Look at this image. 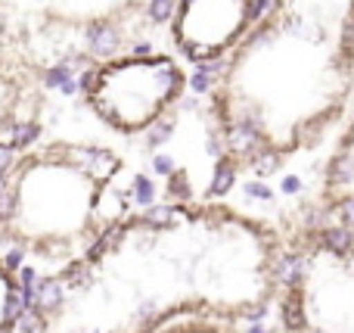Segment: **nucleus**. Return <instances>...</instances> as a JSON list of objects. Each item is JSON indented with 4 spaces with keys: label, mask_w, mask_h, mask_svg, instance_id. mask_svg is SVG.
<instances>
[{
    "label": "nucleus",
    "mask_w": 354,
    "mask_h": 333,
    "mask_svg": "<svg viewBox=\"0 0 354 333\" xmlns=\"http://www.w3.org/2000/svg\"><path fill=\"white\" fill-rule=\"evenodd\" d=\"M354 97V37L270 6L218 81L233 153L286 159L317 143Z\"/></svg>",
    "instance_id": "nucleus-1"
},
{
    "label": "nucleus",
    "mask_w": 354,
    "mask_h": 333,
    "mask_svg": "<svg viewBox=\"0 0 354 333\" xmlns=\"http://www.w3.org/2000/svg\"><path fill=\"white\" fill-rule=\"evenodd\" d=\"M283 280L286 333H354V240L314 234Z\"/></svg>",
    "instance_id": "nucleus-2"
},
{
    "label": "nucleus",
    "mask_w": 354,
    "mask_h": 333,
    "mask_svg": "<svg viewBox=\"0 0 354 333\" xmlns=\"http://www.w3.org/2000/svg\"><path fill=\"white\" fill-rule=\"evenodd\" d=\"M264 0H180L177 44L189 60H218L261 22Z\"/></svg>",
    "instance_id": "nucleus-3"
},
{
    "label": "nucleus",
    "mask_w": 354,
    "mask_h": 333,
    "mask_svg": "<svg viewBox=\"0 0 354 333\" xmlns=\"http://www.w3.org/2000/svg\"><path fill=\"white\" fill-rule=\"evenodd\" d=\"M324 206L330 215L339 218V224L354 231V118L342 131L330 162H326Z\"/></svg>",
    "instance_id": "nucleus-4"
},
{
    "label": "nucleus",
    "mask_w": 354,
    "mask_h": 333,
    "mask_svg": "<svg viewBox=\"0 0 354 333\" xmlns=\"http://www.w3.org/2000/svg\"><path fill=\"white\" fill-rule=\"evenodd\" d=\"M274 10L311 19L345 37H354V0H274Z\"/></svg>",
    "instance_id": "nucleus-5"
},
{
    "label": "nucleus",
    "mask_w": 354,
    "mask_h": 333,
    "mask_svg": "<svg viewBox=\"0 0 354 333\" xmlns=\"http://www.w3.org/2000/svg\"><path fill=\"white\" fill-rule=\"evenodd\" d=\"M68 162H75L81 174H87L91 181H100V184H106L122 165L118 156H112L109 150H68Z\"/></svg>",
    "instance_id": "nucleus-6"
},
{
    "label": "nucleus",
    "mask_w": 354,
    "mask_h": 333,
    "mask_svg": "<svg viewBox=\"0 0 354 333\" xmlns=\"http://www.w3.org/2000/svg\"><path fill=\"white\" fill-rule=\"evenodd\" d=\"M124 237H128V224L124 222H115V224H109V228H103L97 234V240L87 246V255H84V262H100V259H106L109 253H118L122 249V243H124Z\"/></svg>",
    "instance_id": "nucleus-7"
},
{
    "label": "nucleus",
    "mask_w": 354,
    "mask_h": 333,
    "mask_svg": "<svg viewBox=\"0 0 354 333\" xmlns=\"http://www.w3.org/2000/svg\"><path fill=\"white\" fill-rule=\"evenodd\" d=\"M35 309L44 312V315H56V312H62L66 309V284H62L59 278H41Z\"/></svg>",
    "instance_id": "nucleus-8"
},
{
    "label": "nucleus",
    "mask_w": 354,
    "mask_h": 333,
    "mask_svg": "<svg viewBox=\"0 0 354 333\" xmlns=\"http://www.w3.org/2000/svg\"><path fill=\"white\" fill-rule=\"evenodd\" d=\"M91 47L97 56H112L118 50V44H122V35H118L115 28H109V25H100V28H91Z\"/></svg>",
    "instance_id": "nucleus-9"
},
{
    "label": "nucleus",
    "mask_w": 354,
    "mask_h": 333,
    "mask_svg": "<svg viewBox=\"0 0 354 333\" xmlns=\"http://www.w3.org/2000/svg\"><path fill=\"white\" fill-rule=\"evenodd\" d=\"M12 330L16 333H47V315L37 309H25L22 315L12 321Z\"/></svg>",
    "instance_id": "nucleus-10"
},
{
    "label": "nucleus",
    "mask_w": 354,
    "mask_h": 333,
    "mask_svg": "<svg viewBox=\"0 0 354 333\" xmlns=\"http://www.w3.org/2000/svg\"><path fill=\"white\" fill-rule=\"evenodd\" d=\"M59 280L66 287H91V280H93L91 262H72V265H66V271L59 274Z\"/></svg>",
    "instance_id": "nucleus-11"
},
{
    "label": "nucleus",
    "mask_w": 354,
    "mask_h": 333,
    "mask_svg": "<svg viewBox=\"0 0 354 333\" xmlns=\"http://www.w3.org/2000/svg\"><path fill=\"white\" fill-rule=\"evenodd\" d=\"M131 199H134L137 206H143V209L156 206V184L147 174H137V178L131 181Z\"/></svg>",
    "instance_id": "nucleus-12"
},
{
    "label": "nucleus",
    "mask_w": 354,
    "mask_h": 333,
    "mask_svg": "<svg viewBox=\"0 0 354 333\" xmlns=\"http://www.w3.org/2000/svg\"><path fill=\"white\" fill-rule=\"evenodd\" d=\"M16 206H19V197H16V187L6 184L0 190V224H6L12 215H16Z\"/></svg>",
    "instance_id": "nucleus-13"
},
{
    "label": "nucleus",
    "mask_w": 354,
    "mask_h": 333,
    "mask_svg": "<svg viewBox=\"0 0 354 333\" xmlns=\"http://www.w3.org/2000/svg\"><path fill=\"white\" fill-rule=\"evenodd\" d=\"M37 134H41V128H37L35 122L19 125V128H16V143H12V150H28L31 143L37 141Z\"/></svg>",
    "instance_id": "nucleus-14"
},
{
    "label": "nucleus",
    "mask_w": 354,
    "mask_h": 333,
    "mask_svg": "<svg viewBox=\"0 0 354 333\" xmlns=\"http://www.w3.org/2000/svg\"><path fill=\"white\" fill-rule=\"evenodd\" d=\"M22 265H25V249H22V246L6 249L3 262H0V268H3V271H19Z\"/></svg>",
    "instance_id": "nucleus-15"
},
{
    "label": "nucleus",
    "mask_w": 354,
    "mask_h": 333,
    "mask_svg": "<svg viewBox=\"0 0 354 333\" xmlns=\"http://www.w3.org/2000/svg\"><path fill=\"white\" fill-rule=\"evenodd\" d=\"M171 10H174V0H149V16H153L156 22L171 19Z\"/></svg>",
    "instance_id": "nucleus-16"
},
{
    "label": "nucleus",
    "mask_w": 354,
    "mask_h": 333,
    "mask_svg": "<svg viewBox=\"0 0 354 333\" xmlns=\"http://www.w3.org/2000/svg\"><path fill=\"white\" fill-rule=\"evenodd\" d=\"M168 134H171V125L162 122V125H156V131H149V134H147V143H149V147H159Z\"/></svg>",
    "instance_id": "nucleus-17"
},
{
    "label": "nucleus",
    "mask_w": 354,
    "mask_h": 333,
    "mask_svg": "<svg viewBox=\"0 0 354 333\" xmlns=\"http://www.w3.org/2000/svg\"><path fill=\"white\" fill-rule=\"evenodd\" d=\"M153 168H156L159 174H171V172H174V162L168 159V156H156V159H153Z\"/></svg>",
    "instance_id": "nucleus-18"
},
{
    "label": "nucleus",
    "mask_w": 354,
    "mask_h": 333,
    "mask_svg": "<svg viewBox=\"0 0 354 333\" xmlns=\"http://www.w3.org/2000/svg\"><path fill=\"white\" fill-rule=\"evenodd\" d=\"M12 165V150L0 147V174H6V168Z\"/></svg>",
    "instance_id": "nucleus-19"
},
{
    "label": "nucleus",
    "mask_w": 354,
    "mask_h": 333,
    "mask_svg": "<svg viewBox=\"0 0 354 333\" xmlns=\"http://www.w3.org/2000/svg\"><path fill=\"white\" fill-rule=\"evenodd\" d=\"M3 187H6V174H0V190H3Z\"/></svg>",
    "instance_id": "nucleus-20"
}]
</instances>
